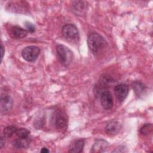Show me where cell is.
<instances>
[{"label": "cell", "instance_id": "4", "mask_svg": "<svg viewBox=\"0 0 153 153\" xmlns=\"http://www.w3.org/2000/svg\"><path fill=\"white\" fill-rule=\"evenodd\" d=\"M52 123L58 130L65 129L68 126V118L67 115L63 111H56L52 116Z\"/></svg>", "mask_w": 153, "mask_h": 153}, {"label": "cell", "instance_id": "20", "mask_svg": "<svg viewBox=\"0 0 153 153\" xmlns=\"http://www.w3.org/2000/svg\"><path fill=\"white\" fill-rule=\"evenodd\" d=\"M127 148L123 146V145H120L119 146H118L117 148H116L112 152H127Z\"/></svg>", "mask_w": 153, "mask_h": 153}, {"label": "cell", "instance_id": "5", "mask_svg": "<svg viewBox=\"0 0 153 153\" xmlns=\"http://www.w3.org/2000/svg\"><path fill=\"white\" fill-rule=\"evenodd\" d=\"M40 53L39 47L34 45H30L25 47L22 52V57L27 62H32L36 60Z\"/></svg>", "mask_w": 153, "mask_h": 153}, {"label": "cell", "instance_id": "2", "mask_svg": "<svg viewBox=\"0 0 153 153\" xmlns=\"http://www.w3.org/2000/svg\"><path fill=\"white\" fill-rule=\"evenodd\" d=\"M57 57L61 64L65 66H68L73 59L72 51L66 46L63 44H58L56 46Z\"/></svg>", "mask_w": 153, "mask_h": 153}, {"label": "cell", "instance_id": "11", "mask_svg": "<svg viewBox=\"0 0 153 153\" xmlns=\"http://www.w3.org/2000/svg\"><path fill=\"white\" fill-rule=\"evenodd\" d=\"M27 30L19 26H14L10 30V35L14 39H22L25 38L27 35Z\"/></svg>", "mask_w": 153, "mask_h": 153}, {"label": "cell", "instance_id": "14", "mask_svg": "<svg viewBox=\"0 0 153 153\" xmlns=\"http://www.w3.org/2000/svg\"><path fill=\"white\" fill-rule=\"evenodd\" d=\"M72 7L75 14L79 16L85 14L87 9V3L84 1H75Z\"/></svg>", "mask_w": 153, "mask_h": 153}, {"label": "cell", "instance_id": "21", "mask_svg": "<svg viewBox=\"0 0 153 153\" xmlns=\"http://www.w3.org/2000/svg\"><path fill=\"white\" fill-rule=\"evenodd\" d=\"M1 61L2 62V59H3V57H4V53H5V48L4 47V45L1 44Z\"/></svg>", "mask_w": 153, "mask_h": 153}, {"label": "cell", "instance_id": "7", "mask_svg": "<svg viewBox=\"0 0 153 153\" xmlns=\"http://www.w3.org/2000/svg\"><path fill=\"white\" fill-rule=\"evenodd\" d=\"M99 97L102 106L105 109H110L112 108L114 105L113 98L111 93L108 90L103 91Z\"/></svg>", "mask_w": 153, "mask_h": 153}, {"label": "cell", "instance_id": "10", "mask_svg": "<svg viewBox=\"0 0 153 153\" xmlns=\"http://www.w3.org/2000/svg\"><path fill=\"white\" fill-rule=\"evenodd\" d=\"M121 128V124L117 121L112 120L107 124L105 127V131L109 135H115L119 133Z\"/></svg>", "mask_w": 153, "mask_h": 153}, {"label": "cell", "instance_id": "15", "mask_svg": "<svg viewBox=\"0 0 153 153\" xmlns=\"http://www.w3.org/2000/svg\"><path fill=\"white\" fill-rule=\"evenodd\" d=\"M85 141L84 139H80L74 140L70 145L69 152L79 153L81 152L83 150Z\"/></svg>", "mask_w": 153, "mask_h": 153}, {"label": "cell", "instance_id": "3", "mask_svg": "<svg viewBox=\"0 0 153 153\" xmlns=\"http://www.w3.org/2000/svg\"><path fill=\"white\" fill-rule=\"evenodd\" d=\"M62 33L63 36L70 42H77L79 38V31L77 27L72 24L64 25L62 29Z\"/></svg>", "mask_w": 153, "mask_h": 153}, {"label": "cell", "instance_id": "9", "mask_svg": "<svg viewBox=\"0 0 153 153\" xmlns=\"http://www.w3.org/2000/svg\"><path fill=\"white\" fill-rule=\"evenodd\" d=\"M109 147V143L103 139H97L95 140L92 146L91 152L93 153L104 152L106 151Z\"/></svg>", "mask_w": 153, "mask_h": 153}, {"label": "cell", "instance_id": "13", "mask_svg": "<svg viewBox=\"0 0 153 153\" xmlns=\"http://www.w3.org/2000/svg\"><path fill=\"white\" fill-rule=\"evenodd\" d=\"M31 139L30 137H27V138H19L14 140L13 143V146L18 149H25L27 148L30 143Z\"/></svg>", "mask_w": 153, "mask_h": 153}, {"label": "cell", "instance_id": "8", "mask_svg": "<svg viewBox=\"0 0 153 153\" xmlns=\"http://www.w3.org/2000/svg\"><path fill=\"white\" fill-rule=\"evenodd\" d=\"M13 105L12 97L8 94L2 95L0 100V109L2 114H6L9 112Z\"/></svg>", "mask_w": 153, "mask_h": 153}, {"label": "cell", "instance_id": "1", "mask_svg": "<svg viewBox=\"0 0 153 153\" xmlns=\"http://www.w3.org/2000/svg\"><path fill=\"white\" fill-rule=\"evenodd\" d=\"M87 44L90 51L94 54H97L106 47L108 43L102 35L96 32H91L88 36Z\"/></svg>", "mask_w": 153, "mask_h": 153}, {"label": "cell", "instance_id": "6", "mask_svg": "<svg viewBox=\"0 0 153 153\" xmlns=\"http://www.w3.org/2000/svg\"><path fill=\"white\" fill-rule=\"evenodd\" d=\"M128 87L125 84H117L114 87L115 97L120 103H122L126 99L128 94Z\"/></svg>", "mask_w": 153, "mask_h": 153}, {"label": "cell", "instance_id": "19", "mask_svg": "<svg viewBox=\"0 0 153 153\" xmlns=\"http://www.w3.org/2000/svg\"><path fill=\"white\" fill-rule=\"evenodd\" d=\"M25 25L27 29V31L30 33H33L35 31V26L33 23L30 22H26Z\"/></svg>", "mask_w": 153, "mask_h": 153}, {"label": "cell", "instance_id": "17", "mask_svg": "<svg viewBox=\"0 0 153 153\" xmlns=\"http://www.w3.org/2000/svg\"><path fill=\"white\" fill-rule=\"evenodd\" d=\"M16 134L19 138H27L29 137L30 131L25 128H17L16 131Z\"/></svg>", "mask_w": 153, "mask_h": 153}, {"label": "cell", "instance_id": "18", "mask_svg": "<svg viewBox=\"0 0 153 153\" xmlns=\"http://www.w3.org/2000/svg\"><path fill=\"white\" fill-rule=\"evenodd\" d=\"M152 124H145L140 130V132L143 135H147L152 131Z\"/></svg>", "mask_w": 153, "mask_h": 153}, {"label": "cell", "instance_id": "23", "mask_svg": "<svg viewBox=\"0 0 153 153\" xmlns=\"http://www.w3.org/2000/svg\"><path fill=\"white\" fill-rule=\"evenodd\" d=\"M41 152H43V153H47V152H49V150L47 148H45V147H44V148H42V149H41Z\"/></svg>", "mask_w": 153, "mask_h": 153}, {"label": "cell", "instance_id": "16", "mask_svg": "<svg viewBox=\"0 0 153 153\" xmlns=\"http://www.w3.org/2000/svg\"><path fill=\"white\" fill-rule=\"evenodd\" d=\"M17 128L14 126H8L4 128L3 130V134L5 137H11L13 134L16 133Z\"/></svg>", "mask_w": 153, "mask_h": 153}, {"label": "cell", "instance_id": "12", "mask_svg": "<svg viewBox=\"0 0 153 153\" xmlns=\"http://www.w3.org/2000/svg\"><path fill=\"white\" fill-rule=\"evenodd\" d=\"M134 92L138 97L143 96L146 91L147 87L145 84L140 81H134L131 84Z\"/></svg>", "mask_w": 153, "mask_h": 153}, {"label": "cell", "instance_id": "22", "mask_svg": "<svg viewBox=\"0 0 153 153\" xmlns=\"http://www.w3.org/2000/svg\"><path fill=\"white\" fill-rule=\"evenodd\" d=\"M5 137L4 136H1V143H0V147L1 149H2L4 146L5 145Z\"/></svg>", "mask_w": 153, "mask_h": 153}]
</instances>
